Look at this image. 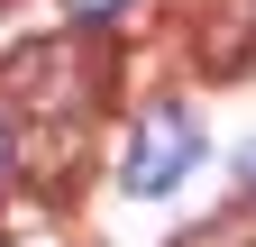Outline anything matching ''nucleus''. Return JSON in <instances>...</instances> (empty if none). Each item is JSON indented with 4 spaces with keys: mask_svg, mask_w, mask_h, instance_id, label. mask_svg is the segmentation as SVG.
I'll use <instances>...</instances> for the list:
<instances>
[{
    "mask_svg": "<svg viewBox=\"0 0 256 247\" xmlns=\"http://www.w3.org/2000/svg\"><path fill=\"white\" fill-rule=\"evenodd\" d=\"M183 37L202 74H256V0H192Z\"/></svg>",
    "mask_w": 256,
    "mask_h": 247,
    "instance_id": "7ed1b4c3",
    "label": "nucleus"
},
{
    "mask_svg": "<svg viewBox=\"0 0 256 247\" xmlns=\"http://www.w3.org/2000/svg\"><path fill=\"white\" fill-rule=\"evenodd\" d=\"M101 92H110V64L92 46H18V64H10V101H28V119H92L101 110Z\"/></svg>",
    "mask_w": 256,
    "mask_h": 247,
    "instance_id": "f257e3e1",
    "label": "nucleus"
},
{
    "mask_svg": "<svg viewBox=\"0 0 256 247\" xmlns=\"http://www.w3.org/2000/svg\"><path fill=\"white\" fill-rule=\"evenodd\" d=\"M192 165H202V119H192L183 101H156L138 128H128V165H119V183H128L138 202H165Z\"/></svg>",
    "mask_w": 256,
    "mask_h": 247,
    "instance_id": "f03ea898",
    "label": "nucleus"
},
{
    "mask_svg": "<svg viewBox=\"0 0 256 247\" xmlns=\"http://www.w3.org/2000/svg\"><path fill=\"white\" fill-rule=\"evenodd\" d=\"M64 10H82V18H119L128 0H64Z\"/></svg>",
    "mask_w": 256,
    "mask_h": 247,
    "instance_id": "20e7f679",
    "label": "nucleus"
}]
</instances>
